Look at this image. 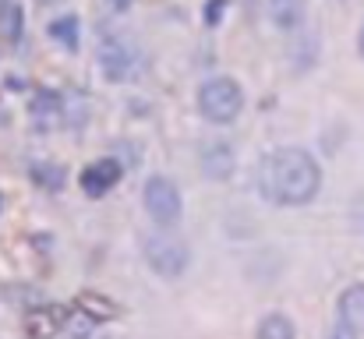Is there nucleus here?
Wrapping results in <instances>:
<instances>
[{"label": "nucleus", "mask_w": 364, "mask_h": 339, "mask_svg": "<svg viewBox=\"0 0 364 339\" xmlns=\"http://www.w3.org/2000/svg\"><path fill=\"white\" fill-rule=\"evenodd\" d=\"M121 177H124V166L107 156V159H96L92 166H85L82 177H78V184H82V191H85L89 198H103L110 187L121 184Z\"/></svg>", "instance_id": "nucleus-6"}, {"label": "nucleus", "mask_w": 364, "mask_h": 339, "mask_svg": "<svg viewBox=\"0 0 364 339\" xmlns=\"http://www.w3.org/2000/svg\"><path fill=\"white\" fill-rule=\"evenodd\" d=\"M50 39H57L68 54H75L78 50V43H82V29H78V18L75 15H64V18H54L50 22Z\"/></svg>", "instance_id": "nucleus-13"}, {"label": "nucleus", "mask_w": 364, "mask_h": 339, "mask_svg": "<svg viewBox=\"0 0 364 339\" xmlns=\"http://www.w3.org/2000/svg\"><path fill=\"white\" fill-rule=\"evenodd\" d=\"M32 180H40L43 187H50V191H57V187H64V170L61 166H50V163H36L32 170Z\"/></svg>", "instance_id": "nucleus-17"}, {"label": "nucleus", "mask_w": 364, "mask_h": 339, "mask_svg": "<svg viewBox=\"0 0 364 339\" xmlns=\"http://www.w3.org/2000/svg\"><path fill=\"white\" fill-rule=\"evenodd\" d=\"M0 205H4V202H0Z\"/></svg>", "instance_id": "nucleus-25"}, {"label": "nucleus", "mask_w": 364, "mask_h": 339, "mask_svg": "<svg viewBox=\"0 0 364 339\" xmlns=\"http://www.w3.org/2000/svg\"><path fill=\"white\" fill-rule=\"evenodd\" d=\"M40 4H47V8H50V4H57V0H40Z\"/></svg>", "instance_id": "nucleus-23"}, {"label": "nucleus", "mask_w": 364, "mask_h": 339, "mask_svg": "<svg viewBox=\"0 0 364 339\" xmlns=\"http://www.w3.org/2000/svg\"><path fill=\"white\" fill-rule=\"evenodd\" d=\"M0 4H8V0H0Z\"/></svg>", "instance_id": "nucleus-24"}, {"label": "nucleus", "mask_w": 364, "mask_h": 339, "mask_svg": "<svg viewBox=\"0 0 364 339\" xmlns=\"http://www.w3.org/2000/svg\"><path fill=\"white\" fill-rule=\"evenodd\" d=\"M32 113H36V117H61V113H64V99H61L57 92L43 89V92H36V99H32Z\"/></svg>", "instance_id": "nucleus-15"}, {"label": "nucleus", "mask_w": 364, "mask_h": 339, "mask_svg": "<svg viewBox=\"0 0 364 339\" xmlns=\"http://www.w3.org/2000/svg\"><path fill=\"white\" fill-rule=\"evenodd\" d=\"M325 339H360V332L350 328V325H343V321H336V325L325 332Z\"/></svg>", "instance_id": "nucleus-19"}, {"label": "nucleus", "mask_w": 364, "mask_h": 339, "mask_svg": "<svg viewBox=\"0 0 364 339\" xmlns=\"http://www.w3.org/2000/svg\"><path fill=\"white\" fill-rule=\"evenodd\" d=\"M64 332L71 335V339H89L92 332H96V321L85 314V311H68V321H64Z\"/></svg>", "instance_id": "nucleus-16"}, {"label": "nucleus", "mask_w": 364, "mask_h": 339, "mask_svg": "<svg viewBox=\"0 0 364 339\" xmlns=\"http://www.w3.org/2000/svg\"><path fill=\"white\" fill-rule=\"evenodd\" d=\"M142 254H145L149 269H152L156 276H163V279H177V276H184V272H188V261H191L188 244H184L177 233H170V230H159V233L145 237Z\"/></svg>", "instance_id": "nucleus-3"}, {"label": "nucleus", "mask_w": 364, "mask_h": 339, "mask_svg": "<svg viewBox=\"0 0 364 339\" xmlns=\"http://www.w3.org/2000/svg\"><path fill=\"white\" fill-rule=\"evenodd\" d=\"M304 0H269V18L279 32H293L304 22Z\"/></svg>", "instance_id": "nucleus-10"}, {"label": "nucleus", "mask_w": 364, "mask_h": 339, "mask_svg": "<svg viewBox=\"0 0 364 339\" xmlns=\"http://www.w3.org/2000/svg\"><path fill=\"white\" fill-rule=\"evenodd\" d=\"M357 54H360V61H364V22H360V32H357Z\"/></svg>", "instance_id": "nucleus-21"}, {"label": "nucleus", "mask_w": 364, "mask_h": 339, "mask_svg": "<svg viewBox=\"0 0 364 339\" xmlns=\"http://www.w3.org/2000/svg\"><path fill=\"white\" fill-rule=\"evenodd\" d=\"M350 223H353V230L364 233V198H357V205H353V212H350Z\"/></svg>", "instance_id": "nucleus-20"}, {"label": "nucleus", "mask_w": 364, "mask_h": 339, "mask_svg": "<svg viewBox=\"0 0 364 339\" xmlns=\"http://www.w3.org/2000/svg\"><path fill=\"white\" fill-rule=\"evenodd\" d=\"M99 68H103V75L110 78V82H124V78H131L135 71H138V50L131 47V43H124V39H103V47H99Z\"/></svg>", "instance_id": "nucleus-5"}, {"label": "nucleus", "mask_w": 364, "mask_h": 339, "mask_svg": "<svg viewBox=\"0 0 364 339\" xmlns=\"http://www.w3.org/2000/svg\"><path fill=\"white\" fill-rule=\"evenodd\" d=\"M75 307H78V311H85V314H89L96 325H99V321H110V318H117V304H114L110 297L96 293V290H89V293H78Z\"/></svg>", "instance_id": "nucleus-11"}, {"label": "nucleus", "mask_w": 364, "mask_h": 339, "mask_svg": "<svg viewBox=\"0 0 364 339\" xmlns=\"http://www.w3.org/2000/svg\"><path fill=\"white\" fill-rule=\"evenodd\" d=\"M198 163H202V173L209 180H230L237 170V156L226 142H205L198 152Z\"/></svg>", "instance_id": "nucleus-7"}, {"label": "nucleus", "mask_w": 364, "mask_h": 339, "mask_svg": "<svg viewBox=\"0 0 364 339\" xmlns=\"http://www.w3.org/2000/svg\"><path fill=\"white\" fill-rule=\"evenodd\" d=\"M68 321V307H57V304H47V307H32L25 314V335L29 339H54Z\"/></svg>", "instance_id": "nucleus-8"}, {"label": "nucleus", "mask_w": 364, "mask_h": 339, "mask_svg": "<svg viewBox=\"0 0 364 339\" xmlns=\"http://www.w3.org/2000/svg\"><path fill=\"white\" fill-rule=\"evenodd\" d=\"M255 339H297V325H293L286 314H279V311H269V314L258 321V328H255Z\"/></svg>", "instance_id": "nucleus-12"}, {"label": "nucleus", "mask_w": 364, "mask_h": 339, "mask_svg": "<svg viewBox=\"0 0 364 339\" xmlns=\"http://www.w3.org/2000/svg\"><path fill=\"white\" fill-rule=\"evenodd\" d=\"M22 29H25V15H22V8L15 4V0H8V4H4V18H0V32H4L11 43H18Z\"/></svg>", "instance_id": "nucleus-14"}, {"label": "nucleus", "mask_w": 364, "mask_h": 339, "mask_svg": "<svg viewBox=\"0 0 364 339\" xmlns=\"http://www.w3.org/2000/svg\"><path fill=\"white\" fill-rule=\"evenodd\" d=\"M255 180H258V195L269 205L301 209V205L318 198V191H322V166H318V159L308 149L283 145V149H272L258 163V177Z\"/></svg>", "instance_id": "nucleus-1"}, {"label": "nucleus", "mask_w": 364, "mask_h": 339, "mask_svg": "<svg viewBox=\"0 0 364 339\" xmlns=\"http://www.w3.org/2000/svg\"><path fill=\"white\" fill-rule=\"evenodd\" d=\"M223 11H226V0H209V4H205V25L216 29L223 22Z\"/></svg>", "instance_id": "nucleus-18"}, {"label": "nucleus", "mask_w": 364, "mask_h": 339, "mask_svg": "<svg viewBox=\"0 0 364 339\" xmlns=\"http://www.w3.org/2000/svg\"><path fill=\"white\" fill-rule=\"evenodd\" d=\"M244 110V92L233 78H209L198 89V113L209 124H233Z\"/></svg>", "instance_id": "nucleus-2"}, {"label": "nucleus", "mask_w": 364, "mask_h": 339, "mask_svg": "<svg viewBox=\"0 0 364 339\" xmlns=\"http://www.w3.org/2000/svg\"><path fill=\"white\" fill-rule=\"evenodd\" d=\"M114 8H117V11H124V8H131V0H114Z\"/></svg>", "instance_id": "nucleus-22"}, {"label": "nucleus", "mask_w": 364, "mask_h": 339, "mask_svg": "<svg viewBox=\"0 0 364 339\" xmlns=\"http://www.w3.org/2000/svg\"><path fill=\"white\" fill-rule=\"evenodd\" d=\"M142 202H145L149 219H152L159 230H174V226L181 223V216H184L181 187H177L170 177H163V173H156V177L145 180V187H142Z\"/></svg>", "instance_id": "nucleus-4"}, {"label": "nucleus", "mask_w": 364, "mask_h": 339, "mask_svg": "<svg viewBox=\"0 0 364 339\" xmlns=\"http://www.w3.org/2000/svg\"><path fill=\"white\" fill-rule=\"evenodd\" d=\"M336 311H339V321H343V325H350V328H357V332L364 335V283H350V286L339 293Z\"/></svg>", "instance_id": "nucleus-9"}]
</instances>
